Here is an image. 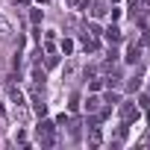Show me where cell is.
<instances>
[{"instance_id":"6da1fadb","label":"cell","mask_w":150,"mask_h":150,"mask_svg":"<svg viewBox=\"0 0 150 150\" xmlns=\"http://www.w3.org/2000/svg\"><path fill=\"white\" fill-rule=\"evenodd\" d=\"M12 35H15V27H12L3 15H0V38H12Z\"/></svg>"}]
</instances>
